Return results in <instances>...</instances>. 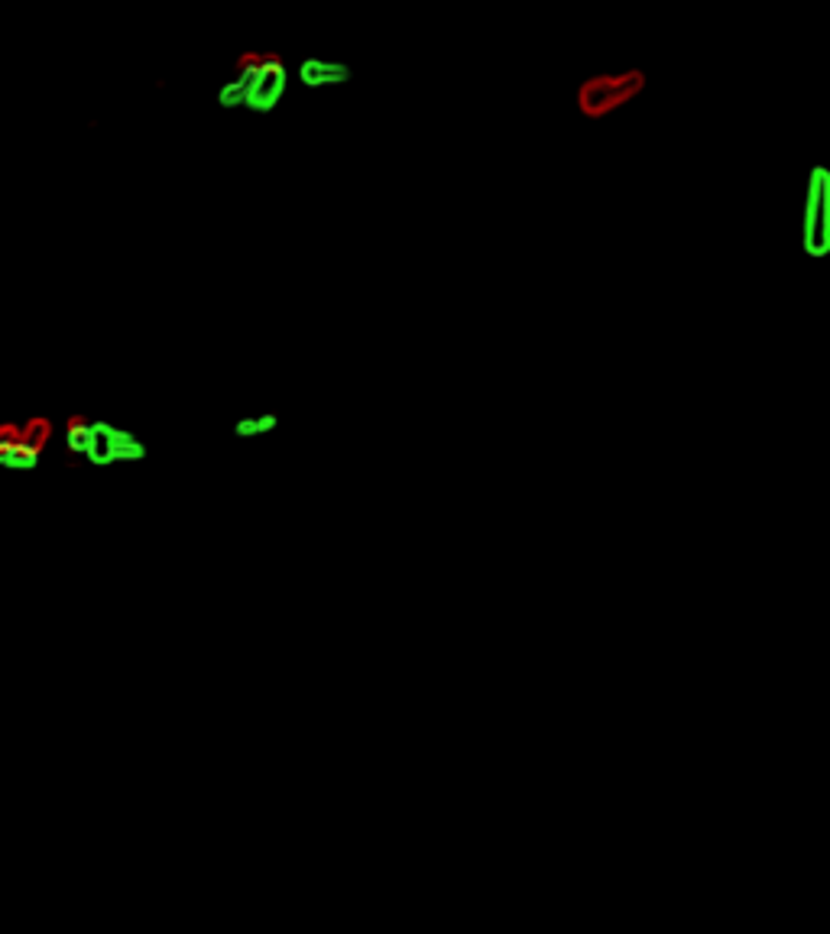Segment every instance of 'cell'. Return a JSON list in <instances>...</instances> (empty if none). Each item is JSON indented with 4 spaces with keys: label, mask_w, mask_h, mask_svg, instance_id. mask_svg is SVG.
<instances>
[{
    "label": "cell",
    "mask_w": 830,
    "mask_h": 934,
    "mask_svg": "<svg viewBox=\"0 0 830 934\" xmlns=\"http://www.w3.org/2000/svg\"><path fill=\"white\" fill-rule=\"evenodd\" d=\"M292 88V69L279 52H244L231 78L214 88L221 111H247L253 117H270L283 108Z\"/></svg>",
    "instance_id": "obj_1"
},
{
    "label": "cell",
    "mask_w": 830,
    "mask_h": 934,
    "mask_svg": "<svg viewBox=\"0 0 830 934\" xmlns=\"http://www.w3.org/2000/svg\"><path fill=\"white\" fill-rule=\"evenodd\" d=\"M65 448H69L75 458H85L95 467L140 464L150 458V445H146L137 432L120 429V425L104 422V419H85V416H75L65 425Z\"/></svg>",
    "instance_id": "obj_2"
},
{
    "label": "cell",
    "mask_w": 830,
    "mask_h": 934,
    "mask_svg": "<svg viewBox=\"0 0 830 934\" xmlns=\"http://www.w3.org/2000/svg\"><path fill=\"white\" fill-rule=\"evenodd\" d=\"M798 247L805 250V257L811 260H824L830 253V166L827 163H814L808 169Z\"/></svg>",
    "instance_id": "obj_3"
},
{
    "label": "cell",
    "mask_w": 830,
    "mask_h": 934,
    "mask_svg": "<svg viewBox=\"0 0 830 934\" xmlns=\"http://www.w3.org/2000/svg\"><path fill=\"white\" fill-rule=\"evenodd\" d=\"M642 85H646V78H642L639 69L617 72V75H591L578 88V108L584 117L600 120L617 108H623L629 98H636Z\"/></svg>",
    "instance_id": "obj_4"
},
{
    "label": "cell",
    "mask_w": 830,
    "mask_h": 934,
    "mask_svg": "<svg viewBox=\"0 0 830 934\" xmlns=\"http://www.w3.org/2000/svg\"><path fill=\"white\" fill-rule=\"evenodd\" d=\"M292 82L305 91H331V88H347L354 82V65L334 56H302L292 69Z\"/></svg>",
    "instance_id": "obj_5"
},
{
    "label": "cell",
    "mask_w": 830,
    "mask_h": 934,
    "mask_svg": "<svg viewBox=\"0 0 830 934\" xmlns=\"http://www.w3.org/2000/svg\"><path fill=\"white\" fill-rule=\"evenodd\" d=\"M279 419L276 412H260V416H240L234 422V435L237 438H260V435H273L279 429Z\"/></svg>",
    "instance_id": "obj_6"
}]
</instances>
